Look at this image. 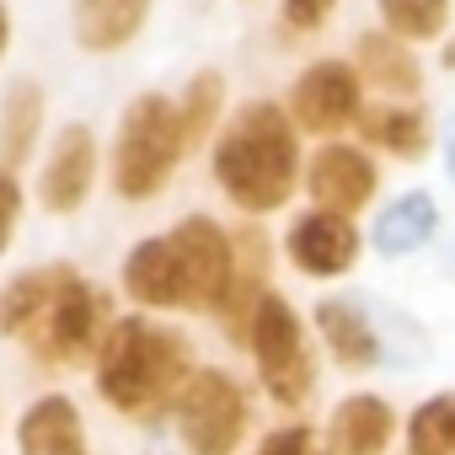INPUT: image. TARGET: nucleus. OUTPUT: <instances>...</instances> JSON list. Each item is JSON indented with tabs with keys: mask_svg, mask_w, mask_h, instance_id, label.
<instances>
[{
	"mask_svg": "<svg viewBox=\"0 0 455 455\" xmlns=\"http://www.w3.org/2000/svg\"><path fill=\"white\" fill-rule=\"evenodd\" d=\"M300 140L306 134L295 129L284 102H274V97L236 102V113H225V124L209 145V177L225 193V204L247 220L279 214L295 198V188L306 182Z\"/></svg>",
	"mask_w": 455,
	"mask_h": 455,
	"instance_id": "1",
	"label": "nucleus"
},
{
	"mask_svg": "<svg viewBox=\"0 0 455 455\" xmlns=\"http://www.w3.org/2000/svg\"><path fill=\"white\" fill-rule=\"evenodd\" d=\"M193 370H198V359H193L188 332L161 322L156 311H134L108 327V338L92 359V386L118 418L156 423L161 412H172V402Z\"/></svg>",
	"mask_w": 455,
	"mask_h": 455,
	"instance_id": "2",
	"label": "nucleus"
},
{
	"mask_svg": "<svg viewBox=\"0 0 455 455\" xmlns=\"http://www.w3.org/2000/svg\"><path fill=\"white\" fill-rule=\"evenodd\" d=\"M182 156H188V140H182L177 97H166V92L129 97V108L118 113L113 150H108V188H113V198H124V204L161 198L172 188Z\"/></svg>",
	"mask_w": 455,
	"mask_h": 455,
	"instance_id": "3",
	"label": "nucleus"
},
{
	"mask_svg": "<svg viewBox=\"0 0 455 455\" xmlns=\"http://www.w3.org/2000/svg\"><path fill=\"white\" fill-rule=\"evenodd\" d=\"M113 295L102 284H92L76 263L65 274V284L54 290V300L44 306V316L28 327L22 348L28 359L38 364V375H60V370H76V364H92L108 327H113Z\"/></svg>",
	"mask_w": 455,
	"mask_h": 455,
	"instance_id": "4",
	"label": "nucleus"
},
{
	"mask_svg": "<svg viewBox=\"0 0 455 455\" xmlns=\"http://www.w3.org/2000/svg\"><path fill=\"white\" fill-rule=\"evenodd\" d=\"M172 428L188 455H236L252 434V391L231 370L198 364L172 402Z\"/></svg>",
	"mask_w": 455,
	"mask_h": 455,
	"instance_id": "5",
	"label": "nucleus"
},
{
	"mask_svg": "<svg viewBox=\"0 0 455 455\" xmlns=\"http://www.w3.org/2000/svg\"><path fill=\"white\" fill-rule=\"evenodd\" d=\"M247 354L258 364V380L263 391L284 407V412H300L311 396H316V359H311V327L300 316V306L279 290H268L258 300V316H252V338H247Z\"/></svg>",
	"mask_w": 455,
	"mask_h": 455,
	"instance_id": "6",
	"label": "nucleus"
},
{
	"mask_svg": "<svg viewBox=\"0 0 455 455\" xmlns=\"http://www.w3.org/2000/svg\"><path fill=\"white\" fill-rule=\"evenodd\" d=\"M290 118L300 134L311 140H343L348 129H359V113H364V81L354 70V60H311L290 97H284Z\"/></svg>",
	"mask_w": 455,
	"mask_h": 455,
	"instance_id": "7",
	"label": "nucleus"
},
{
	"mask_svg": "<svg viewBox=\"0 0 455 455\" xmlns=\"http://www.w3.org/2000/svg\"><path fill=\"white\" fill-rule=\"evenodd\" d=\"M172 247L182 258V274H188V311L198 316H220L225 295L236 284V231H225V225L204 209L182 214L172 225Z\"/></svg>",
	"mask_w": 455,
	"mask_h": 455,
	"instance_id": "8",
	"label": "nucleus"
},
{
	"mask_svg": "<svg viewBox=\"0 0 455 455\" xmlns=\"http://www.w3.org/2000/svg\"><path fill=\"white\" fill-rule=\"evenodd\" d=\"M102 182V145H97V129L92 124H65L49 134V150L38 161V182H33V198L44 214L54 220H70L92 204Z\"/></svg>",
	"mask_w": 455,
	"mask_h": 455,
	"instance_id": "9",
	"label": "nucleus"
},
{
	"mask_svg": "<svg viewBox=\"0 0 455 455\" xmlns=\"http://www.w3.org/2000/svg\"><path fill=\"white\" fill-rule=\"evenodd\" d=\"M306 198L338 214H364L380 198V161L364 140H316L306 156Z\"/></svg>",
	"mask_w": 455,
	"mask_h": 455,
	"instance_id": "10",
	"label": "nucleus"
},
{
	"mask_svg": "<svg viewBox=\"0 0 455 455\" xmlns=\"http://www.w3.org/2000/svg\"><path fill=\"white\" fill-rule=\"evenodd\" d=\"M284 258L306 279H348L364 258V231L354 225V214L311 204L284 225Z\"/></svg>",
	"mask_w": 455,
	"mask_h": 455,
	"instance_id": "11",
	"label": "nucleus"
},
{
	"mask_svg": "<svg viewBox=\"0 0 455 455\" xmlns=\"http://www.w3.org/2000/svg\"><path fill=\"white\" fill-rule=\"evenodd\" d=\"M311 332L322 338L327 359H332L338 370H348V375L391 364L370 300H348V295H327V300H316V311H311Z\"/></svg>",
	"mask_w": 455,
	"mask_h": 455,
	"instance_id": "12",
	"label": "nucleus"
},
{
	"mask_svg": "<svg viewBox=\"0 0 455 455\" xmlns=\"http://www.w3.org/2000/svg\"><path fill=\"white\" fill-rule=\"evenodd\" d=\"M118 284L129 295L134 311H188V274H182V258L172 247V236H140L129 252H124V268H118Z\"/></svg>",
	"mask_w": 455,
	"mask_h": 455,
	"instance_id": "13",
	"label": "nucleus"
},
{
	"mask_svg": "<svg viewBox=\"0 0 455 455\" xmlns=\"http://www.w3.org/2000/svg\"><path fill=\"white\" fill-rule=\"evenodd\" d=\"M156 0H70V38L81 54H124L145 38Z\"/></svg>",
	"mask_w": 455,
	"mask_h": 455,
	"instance_id": "14",
	"label": "nucleus"
},
{
	"mask_svg": "<svg viewBox=\"0 0 455 455\" xmlns=\"http://www.w3.org/2000/svg\"><path fill=\"white\" fill-rule=\"evenodd\" d=\"M354 70L364 81V92H380L386 102H418L423 97V65L412 54L407 38L370 28L354 38Z\"/></svg>",
	"mask_w": 455,
	"mask_h": 455,
	"instance_id": "15",
	"label": "nucleus"
},
{
	"mask_svg": "<svg viewBox=\"0 0 455 455\" xmlns=\"http://www.w3.org/2000/svg\"><path fill=\"white\" fill-rule=\"evenodd\" d=\"M17 455H92V434L70 391H44L22 407Z\"/></svg>",
	"mask_w": 455,
	"mask_h": 455,
	"instance_id": "16",
	"label": "nucleus"
},
{
	"mask_svg": "<svg viewBox=\"0 0 455 455\" xmlns=\"http://www.w3.org/2000/svg\"><path fill=\"white\" fill-rule=\"evenodd\" d=\"M396 407L380 391H348L327 418L332 455H386L396 444Z\"/></svg>",
	"mask_w": 455,
	"mask_h": 455,
	"instance_id": "17",
	"label": "nucleus"
},
{
	"mask_svg": "<svg viewBox=\"0 0 455 455\" xmlns=\"http://www.w3.org/2000/svg\"><path fill=\"white\" fill-rule=\"evenodd\" d=\"M359 140H364L370 150L396 156V161H423V156L434 150V118H428L423 102H380V108L364 102V113H359Z\"/></svg>",
	"mask_w": 455,
	"mask_h": 455,
	"instance_id": "18",
	"label": "nucleus"
},
{
	"mask_svg": "<svg viewBox=\"0 0 455 455\" xmlns=\"http://www.w3.org/2000/svg\"><path fill=\"white\" fill-rule=\"evenodd\" d=\"M44 118H49V97L33 76H17L0 92V166H28L38 156L44 140Z\"/></svg>",
	"mask_w": 455,
	"mask_h": 455,
	"instance_id": "19",
	"label": "nucleus"
},
{
	"mask_svg": "<svg viewBox=\"0 0 455 455\" xmlns=\"http://www.w3.org/2000/svg\"><path fill=\"white\" fill-rule=\"evenodd\" d=\"M434 231H439V204H434L423 188H412V193L391 198V204L375 214L370 247H375L380 258H412V252H423V247L434 242Z\"/></svg>",
	"mask_w": 455,
	"mask_h": 455,
	"instance_id": "20",
	"label": "nucleus"
},
{
	"mask_svg": "<svg viewBox=\"0 0 455 455\" xmlns=\"http://www.w3.org/2000/svg\"><path fill=\"white\" fill-rule=\"evenodd\" d=\"M70 263H38V268H22L0 284V338H28V327L44 316V306L54 300V290L65 284Z\"/></svg>",
	"mask_w": 455,
	"mask_h": 455,
	"instance_id": "21",
	"label": "nucleus"
},
{
	"mask_svg": "<svg viewBox=\"0 0 455 455\" xmlns=\"http://www.w3.org/2000/svg\"><path fill=\"white\" fill-rule=\"evenodd\" d=\"M225 113H231V86H225V76L220 70H193L188 81H182V92H177V118H182V140H188V156L193 150H204V145H214V134H220V124H225Z\"/></svg>",
	"mask_w": 455,
	"mask_h": 455,
	"instance_id": "22",
	"label": "nucleus"
},
{
	"mask_svg": "<svg viewBox=\"0 0 455 455\" xmlns=\"http://www.w3.org/2000/svg\"><path fill=\"white\" fill-rule=\"evenodd\" d=\"M375 17L386 33L407 38L412 49L439 44L455 22V0H375Z\"/></svg>",
	"mask_w": 455,
	"mask_h": 455,
	"instance_id": "23",
	"label": "nucleus"
},
{
	"mask_svg": "<svg viewBox=\"0 0 455 455\" xmlns=\"http://www.w3.org/2000/svg\"><path fill=\"white\" fill-rule=\"evenodd\" d=\"M407 455H455V391H434L407 412Z\"/></svg>",
	"mask_w": 455,
	"mask_h": 455,
	"instance_id": "24",
	"label": "nucleus"
},
{
	"mask_svg": "<svg viewBox=\"0 0 455 455\" xmlns=\"http://www.w3.org/2000/svg\"><path fill=\"white\" fill-rule=\"evenodd\" d=\"M252 455H332V444H327V434L316 428V423H274L258 444H252Z\"/></svg>",
	"mask_w": 455,
	"mask_h": 455,
	"instance_id": "25",
	"label": "nucleus"
},
{
	"mask_svg": "<svg viewBox=\"0 0 455 455\" xmlns=\"http://www.w3.org/2000/svg\"><path fill=\"white\" fill-rule=\"evenodd\" d=\"M22 214H28V188L12 166H0V258L12 252V242L22 231Z\"/></svg>",
	"mask_w": 455,
	"mask_h": 455,
	"instance_id": "26",
	"label": "nucleus"
},
{
	"mask_svg": "<svg viewBox=\"0 0 455 455\" xmlns=\"http://www.w3.org/2000/svg\"><path fill=\"white\" fill-rule=\"evenodd\" d=\"M338 12V0H279V22L290 33H322Z\"/></svg>",
	"mask_w": 455,
	"mask_h": 455,
	"instance_id": "27",
	"label": "nucleus"
},
{
	"mask_svg": "<svg viewBox=\"0 0 455 455\" xmlns=\"http://www.w3.org/2000/svg\"><path fill=\"white\" fill-rule=\"evenodd\" d=\"M6 54H12V6L0 0V65H6Z\"/></svg>",
	"mask_w": 455,
	"mask_h": 455,
	"instance_id": "28",
	"label": "nucleus"
},
{
	"mask_svg": "<svg viewBox=\"0 0 455 455\" xmlns=\"http://www.w3.org/2000/svg\"><path fill=\"white\" fill-rule=\"evenodd\" d=\"M439 70H450V76H455V28L439 38Z\"/></svg>",
	"mask_w": 455,
	"mask_h": 455,
	"instance_id": "29",
	"label": "nucleus"
},
{
	"mask_svg": "<svg viewBox=\"0 0 455 455\" xmlns=\"http://www.w3.org/2000/svg\"><path fill=\"white\" fill-rule=\"evenodd\" d=\"M444 177L455 188V118H450V134H444Z\"/></svg>",
	"mask_w": 455,
	"mask_h": 455,
	"instance_id": "30",
	"label": "nucleus"
},
{
	"mask_svg": "<svg viewBox=\"0 0 455 455\" xmlns=\"http://www.w3.org/2000/svg\"><path fill=\"white\" fill-rule=\"evenodd\" d=\"M247 6H252V0H247Z\"/></svg>",
	"mask_w": 455,
	"mask_h": 455,
	"instance_id": "31",
	"label": "nucleus"
}]
</instances>
